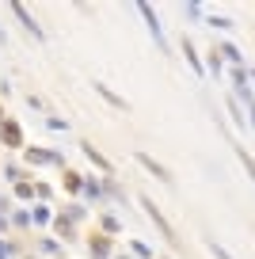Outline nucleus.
I'll return each mask as SVG.
<instances>
[{"label":"nucleus","mask_w":255,"mask_h":259,"mask_svg":"<svg viewBox=\"0 0 255 259\" xmlns=\"http://www.w3.org/2000/svg\"><path fill=\"white\" fill-rule=\"evenodd\" d=\"M137 12H141V19H145V27H149V34H152V42H156L160 50L167 54V38H164V31H160V19H156V12L149 8V4H137Z\"/></svg>","instance_id":"nucleus-1"},{"label":"nucleus","mask_w":255,"mask_h":259,"mask_svg":"<svg viewBox=\"0 0 255 259\" xmlns=\"http://www.w3.org/2000/svg\"><path fill=\"white\" fill-rule=\"evenodd\" d=\"M103 229H107V233H118L122 225H118V218H103Z\"/></svg>","instance_id":"nucleus-18"},{"label":"nucleus","mask_w":255,"mask_h":259,"mask_svg":"<svg viewBox=\"0 0 255 259\" xmlns=\"http://www.w3.org/2000/svg\"><path fill=\"white\" fill-rule=\"evenodd\" d=\"M31 221H34V225H46V221H50V210H46V206H34Z\"/></svg>","instance_id":"nucleus-10"},{"label":"nucleus","mask_w":255,"mask_h":259,"mask_svg":"<svg viewBox=\"0 0 255 259\" xmlns=\"http://www.w3.org/2000/svg\"><path fill=\"white\" fill-rule=\"evenodd\" d=\"M12 12H16V16H19V23H23V27H27V31H31V38H38V42H46V34H42V27H38V19H34V16H31V12H27V8H23V4H12Z\"/></svg>","instance_id":"nucleus-3"},{"label":"nucleus","mask_w":255,"mask_h":259,"mask_svg":"<svg viewBox=\"0 0 255 259\" xmlns=\"http://www.w3.org/2000/svg\"><path fill=\"white\" fill-rule=\"evenodd\" d=\"M42 251H46V255H57V251H61V244H57V240H42Z\"/></svg>","instance_id":"nucleus-16"},{"label":"nucleus","mask_w":255,"mask_h":259,"mask_svg":"<svg viewBox=\"0 0 255 259\" xmlns=\"http://www.w3.org/2000/svg\"><path fill=\"white\" fill-rule=\"evenodd\" d=\"M221 54H225V57H229V61H240V50H236V46H232V42H225V46H221Z\"/></svg>","instance_id":"nucleus-14"},{"label":"nucleus","mask_w":255,"mask_h":259,"mask_svg":"<svg viewBox=\"0 0 255 259\" xmlns=\"http://www.w3.org/2000/svg\"><path fill=\"white\" fill-rule=\"evenodd\" d=\"M16 194H19V198H31L34 187H31V183H19V187H16Z\"/></svg>","instance_id":"nucleus-17"},{"label":"nucleus","mask_w":255,"mask_h":259,"mask_svg":"<svg viewBox=\"0 0 255 259\" xmlns=\"http://www.w3.org/2000/svg\"><path fill=\"white\" fill-rule=\"evenodd\" d=\"M247 76H251V80H255V69H247Z\"/></svg>","instance_id":"nucleus-21"},{"label":"nucleus","mask_w":255,"mask_h":259,"mask_svg":"<svg viewBox=\"0 0 255 259\" xmlns=\"http://www.w3.org/2000/svg\"><path fill=\"white\" fill-rule=\"evenodd\" d=\"M0 259H12V244L8 240H0Z\"/></svg>","instance_id":"nucleus-20"},{"label":"nucleus","mask_w":255,"mask_h":259,"mask_svg":"<svg viewBox=\"0 0 255 259\" xmlns=\"http://www.w3.org/2000/svg\"><path fill=\"white\" fill-rule=\"evenodd\" d=\"M209 251H214V255H217V259H232V255H229V251H225V248H221V244H209Z\"/></svg>","instance_id":"nucleus-19"},{"label":"nucleus","mask_w":255,"mask_h":259,"mask_svg":"<svg viewBox=\"0 0 255 259\" xmlns=\"http://www.w3.org/2000/svg\"><path fill=\"white\" fill-rule=\"evenodd\" d=\"M84 153H88V156H92V160H96V164H99V168H103V171H111V164H107V156H99V153H96V149H92V145H84Z\"/></svg>","instance_id":"nucleus-11"},{"label":"nucleus","mask_w":255,"mask_h":259,"mask_svg":"<svg viewBox=\"0 0 255 259\" xmlns=\"http://www.w3.org/2000/svg\"><path fill=\"white\" fill-rule=\"evenodd\" d=\"M236 156H240V164H244V168H247V176H251V179H255V160H251V156H247V153H244V149H240V153H236Z\"/></svg>","instance_id":"nucleus-12"},{"label":"nucleus","mask_w":255,"mask_h":259,"mask_svg":"<svg viewBox=\"0 0 255 259\" xmlns=\"http://www.w3.org/2000/svg\"><path fill=\"white\" fill-rule=\"evenodd\" d=\"M130 248H134V255H137V259H149V255H152V248H149L145 240H134Z\"/></svg>","instance_id":"nucleus-8"},{"label":"nucleus","mask_w":255,"mask_h":259,"mask_svg":"<svg viewBox=\"0 0 255 259\" xmlns=\"http://www.w3.org/2000/svg\"><path fill=\"white\" fill-rule=\"evenodd\" d=\"M46 130H54V134H61V130H69V122H65V118H46Z\"/></svg>","instance_id":"nucleus-13"},{"label":"nucleus","mask_w":255,"mask_h":259,"mask_svg":"<svg viewBox=\"0 0 255 259\" xmlns=\"http://www.w3.org/2000/svg\"><path fill=\"white\" fill-rule=\"evenodd\" d=\"M137 160H141V168H149V171H152V176H156V179H164V183H172V171H167L164 164H156V160H152V156H145V153H137Z\"/></svg>","instance_id":"nucleus-5"},{"label":"nucleus","mask_w":255,"mask_h":259,"mask_svg":"<svg viewBox=\"0 0 255 259\" xmlns=\"http://www.w3.org/2000/svg\"><path fill=\"white\" fill-rule=\"evenodd\" d=\"M141 210H145V213H149V218H152V225H156L160 233L167 236V240H176V233H172V225H167V221L160 218V210H156V202H152V198H141Z\"/></svg>","instance_id":"nucleus-4"},{"label":"nucleus","mask_w":255,"mask_h":259,"mask_svg":"<svg viewBox=\"0 0 255 259\" xmlns=\"http://www.w3.org/2000/svg\"><path fill=\"white\" fill-rule=\"evenodd\" d=\"M34 164H61V153H50V149H27Z\"/></svg>","instance_id":"nucleus-6"},{"label":"nucleus","mask_w":255,"mask_h":259,"mask_svg":"<svg viewBox=\"0 0 255 259\" xmlns=\"http://www.w3.org/2000/svg\"><path fill=\"white\" fill-rule=\"evenodd\" d=\"M96 92H99V96H103V99H107V103H111V107H126V99H118V96H114V92L107 88L103 80H96Z\"/></svg>","instance_id":"nucleus-7"},{"label":"nucleus","mask_w":255,"mask_h":259,"mask_svg":"<svg viewBox=\"0 0 255 259\" xmlns=\"http://www.w3.org/2000/svg\"><path fill=\"white\" fill-rule=\"evenodd\" d=\"M4 141H8V145H19V130L8 126V130H4Z\"/></svg>","instance_id":"nucleus-15"},{"label":"nucleus","mask_w":255,"mask_h":259,"mask_svg":"<svg viewBox=\"0 0 255 259\" xmlns=\"http://www.w3.org/2000/svg\"><path fill=\"white\" fill-rule=\"evenodd\" d=\"M232 80H236V92H240V99L247 103V114H251V122H255V96H251V88H247V73L232 69Z\"/></svg>","instance_id":"nucleus-2"},{"label":"nucleus","mask_w":255,"mask_h":259,"mask_svg":"<svg viewBox=\"0 0 255 259\" xmlns=\"http://www.w3.org/2000/svg\"><path fill=\"white\" fill-rule=\"evenodd\" d=\"M183 54H187V61L194 65V73H202V65H198V54H194V46H191V42H183Z\"/></svg>","instance_id":"nucleus-9"}]
</instances>
